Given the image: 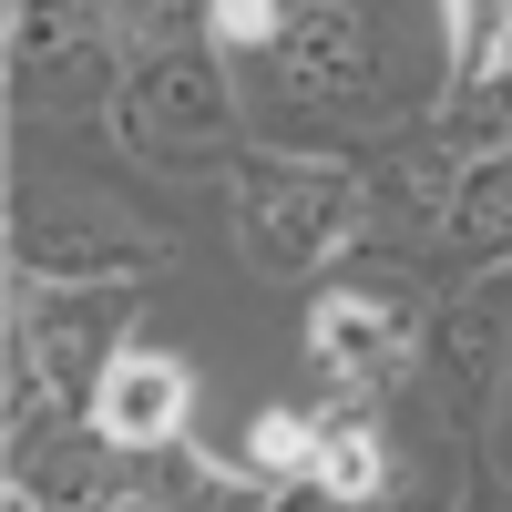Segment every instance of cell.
Returning a JSON list of instances; mask_svg holds the SVG:
<instances>
[{
  "label": "cell",
  "mask_w": 512,
  "mask_h": 512,
  "mask_svg": "<svg viewBox=\"0 0 512 512\" xmlns=\"http://www.w3.org/2000/svg\"><path fill=\"white\" fill-rule=\"evenodd\" d=\"M226 185H236V246H246L256 277H308L328 256H349L359 226L379 216V185L359 164H338V154H267V144H246Z\"/></svg>",
  "instance_id": "1"
},
{
  "label": "cell",
  "mask_w": 512,
  "mask_h": 512,
  "mask_svg": "<svg viewBox=\"0 0 512 512\" xmlns=\"http://www.w3.org/2000/svg\"><path fill=\"white\" fill-rule=\"evenodd\" d=\"M246 103L216 62V41H164V52H134V82L113 93V144L154 164V175H236Z\"/></svg>",
  "instance_id": "2"
},
{
  "label": "cell",
  "mask_w": 512,
  "mask_h": 512,
  "mask_svg": "<svg viewBox=\"0 0 512 512\" xmlns=\"http://www.w3.org/2000/svg\"><path fill=\"white\" fill-rule=\"evenodd\" d=\"M134 82V41L103 0H11V113H113Z\"/></svg>",
  "instance_id": "3"
},
{
  "label": "cell",
  "mask_w": 512,
  "mask_h": 512,
  "mask_svg": "<svg viewBox=\"0 0 512 512\" xmlns=\"http://www.w3.org/2000/svg\"><path fill=\"white\" fill-rule=\"evenodd\" d=\"M164 267V236H144L103 195H21L11 205V277L31 287H134Z\"/></svg>",
  "instance_id": "4"
},
{
  "label": "cell",
  "mask_w": 512,
  "mask_h": 512,
  "mask_svg": "<svg viewBox=\"0 0 512 512\" xmlns=\"http://www.w3.org/2000/svg\"><path fill=\"white\" fill-rule=\"evenodd\" d=\"M123 318H134V287H31V277H11V338L41 359V379L72 410H93L103 369L134 349Z\"/></svg>",
  "instance_id": "5"
},
{
  "label": "cell",
  "mask_w": 512,
  "mask_h": 512,
  "mask_svg": "<svg viewBox=\"0 0 512 512\" xmlns=\"http://www.w3.org/2000/svg\"><path fill=\"white\" fill-rule=\"evenodd\" d=\"M256 82H277V103H328V113H359L369 103V21L349 11V0H297L287 31L256 52Z\"/></svg>",
  "instance_id": "6"
},
{
  "label": "cell",
  "mask_w": 512,
  "mask_h": 512,
  "mask_svg": "<svg viewBox=\"0 0 512 512\" xmlns=\"http://www.w3.org/2000/svg\"><path fill=\"white\" fill-rule=\"evenodd\" d=\"M308 369L328 390H400L420 369V318L390 287H338L308 308Z\"/></svg>",
  "instance_id": "7"
},
{
  "label": "cell",
  "mask_w": 512,
  "mask_h": 512,
  "mask_svg": "<svg viewBox=\"0 0 512 512\" xmlns=\"http://www.w3.org/2000/svg\"><path fill=\"white\" fill-rule=\"evenodd\" d=\"M431 359H441V379H451L461 420H482V400L502 390V369H512V256L482 267V277L431 318Z\"/></svg>",
  "instance_id": "8"
},
{
  "label": "cell",
  "mask_w": 512,
  "mask_h": 512,
  "mask_svg": "<svg viewBox=\"0 0 512 512\" xmlns=\"http://www.w3.org/2000/svg\"><path fill=\"white\" fill-rule=\"evenodd\" d=\"M185 410H195V369L175 349H123L103 369V390H93V420H103V441L123 451H164V441H185Z\"/></svg>",
  "instance_id": "9"
},
{
  "label": "cell",
  "mask_w": 512,
  "mask_h": 512,
  "mask_svg": "<svg viewBox=\"0 0 512 512\" xmlns=\"http://www.w3.org/2000/svg\"><path fill=\"white\" fill-rule=\"evenodd\" d=\"M123 461H134V451L103 441V420L82 410V420H52L31 451H11V482H21L41 512H113V502H123V482H113Z\"/></svg>",
  "instance_id": "10"
},
{
  "label": "cell",
  "mask_w": 512,
  "mask_h": 512,
  "mask_svg": "<svg viewBox=\"0 0 512 512\" xmlns=\"http://www.w3.org/2000/svg\"><path fill=\"white\" fill-rule=\"evenodd\" d=\"M144 492L164 512H277V482L256 472V461H216V451H195V441L144 451Z\"/></svg>",
  "instance_id": "11"
},
{
  "label": "cell",
  "mask_w": 512,
  "mask_h": 512,
  "mask_svg": "<svg viewBox=\"0 0 512 512\" xmlns=\"http://www.w3.org/2000/svg\"><path fill=\"white\" fill-rule=\"evenodd\" d=\"M441 246H461L472 267H502V256H512V154H482V164H461V185H451V216H441Z\"/></svg>",
  "instance_id": "12"
},
{
  "label": "cell",
  "mask_w": 512,
  "mask_h": 512,
  "mask_svg": "<svg viewBox=\"0 0 512 512\" xmlns=\"http://www.w3.org/2000/svg\"><path fill=\"white\" fill-rule=\"evenodd\" d=\"M431 144L461 154V164H482V154H512V62L482 72V82H451L441 113H431Z\"/></svg>",
  "instance_id": "13"
},
{
  "label": "cell",
  "mask_w": 512,
  "mask_h": 512,
  "mask_svg": "<svg viewBox=\"0 0 512 512\" xmlns=\"http://www.w3.org/2000/svg\"><path fill=\"white\" fill-rule=\"evenodd\" d=\"M308 492H328V502H379V492H390V451H379V431H369L359 410H328L318 420Z\"/></svg>",
  "instance_id": "14"
},
{
  "label": "cell",
  "mask_w": 512,
  "mask_h": 512,
  "mask_svg": "<svg viewBox=\"0 0 512 512\" xmlns=\"http://www.w3.org/2000/svg\"><path fill=\"white\" fill-rule=\"evenodd\" d=\"M441 31H451V82L512 62V0H441Z\"/></svg>",
  "instance_id": "15"
},
{
  "label": "cell",
  "mask_w": 512,
  "mask_h": 512,
  "mask_svg": "<svg viewBox=\"0 0 512 512\" xmlns=\"http://www.w3.org/2000/svg\"><path fill=\"white\" fill-rule=\"evenodd\" d=\"M246 461H256L267 482H308V461H318V420H308V410H256Z\"/></svg>",
  "instance_id": "16"
},
{
  "label": "cell",
  "mask_w": 512,
  "mask_h": 512,
  "mask_svg": "<svg viewBox=\"0 0 512 512\" xmlns=\"http://www.w3.org/2000/svg\"><path fill=\"white\" fill-rule=\"evenodd\" d=\"M287 31V0H205V41L216 52H267Z\"/></svg>",
  "instance_id": "17"
},
{
  "label": "cell",
  "mask_w": 512,
  "mask_h": 512,
  "mask_svg": "<svg viewBox=\"0 0 512 512\" xmlns=\"http://www.w3.org/2000/svg\"><path fill=\"white\" fill-rule=\"evenodd\" d=\"M461 512H512V492H502V482H482V492H461Z\"/></svg>",
  "instance_id": "18"
},
{
  "label": "cell",
  "mask_w": 512,
  "mask_h": 512,
  "mask_svg": "<svg viewBox=\"0 0 512 512\" xmlns=\"http://www.w3.org/2000/svg\"><path fill=\"white\" fill-rule=\"evenodd\" d=\"M113 512H164V502H154V492H123V502H113Z\"/></svg>",
  "instance_id": "19"
}]
</instances>
